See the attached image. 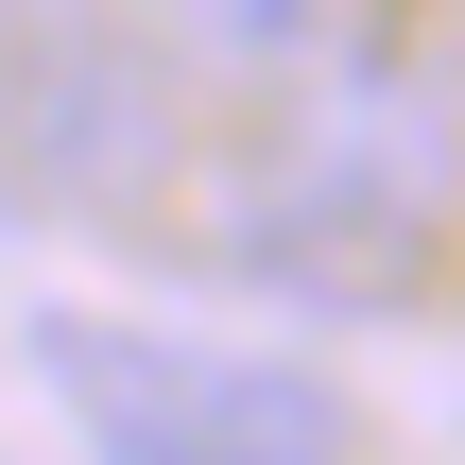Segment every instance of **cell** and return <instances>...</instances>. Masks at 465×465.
Here are the masks:
<instances>
[{
	"mask_svg": "<svg viewBox=\"0 0 465 465\" xmlns=\"http://www.w3.org/2000/svg\"><path fill=\"white\" fill-rule=\"evenodd\" d=\"M35 380L104 431V465H345V397L311 362H242V345L52 311L35 328Z\"/></svg>",
	"mask_w": 465,
	"mask_h": 465,
	"instance_id": "7a4b0ae2",
	"label": "cell"
},
{
	"mask_svg": "<svg viewBox=\"0 0 465 465\" xmlns=\"http://www.w3.org/2000/svg\"><path fill=\"white\" fill-rule=\"evenodd\" d=\"M190 104H207V86H190L138 17H52V35L0 52V173H17V207L121 224V207H155V190L190 173Z\"/></svg>",
	"mask_w": 465,
	"mask_h": 465,
	"instance_id": "3957f363",
	"label": "cell"
},
{
	"mask_svg": "<svg viewBox=\"0 0 465 465\" xmlns=\"http://www.w3.org/2000/svg\"><path fill=\"white\" fill-rule=\"evenodd\" d=\"M449 242V69L414 35H345L276 86V138L224 190V276L293 311H397Z\"/></svg>",
	"mask_w": 465,
	"mask_h": 465,
	"instance_id": "6da1fadb",
	"label": "cell"
},
{
	"mask_svg": "<svg viewBox=\"0 0 465 465\" xmlns=\"http://www.w3.org/2000/svg\"><path fill=\"white\" fill-rule=\"evenodd\" d=\"M52 17H104V0H0V35H52Z\"/></svg>",
	"mask_w": 465,
	"mask_h": 465,
	"instance_id": "5b68a950",
	"label": "cell"
},
{
	"mask_svg": "<svg viewBox=\"0 0 465 465\" xmlns=\"http://www.w3.org/2000/svg\"><path fill=\"white\" fill-rule=\"evenodd\" d=\"M328 17H345V0H138V35H155L190 86H242V104H276V86L328 52Z\"/></svg>",
	"mask_w": 465,
	"mask_h": 465,
	"instance_id": "277c9868",
	"label": "cell"
}]
</instances>
